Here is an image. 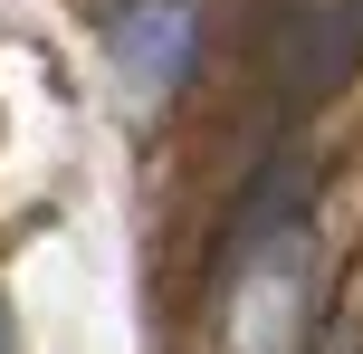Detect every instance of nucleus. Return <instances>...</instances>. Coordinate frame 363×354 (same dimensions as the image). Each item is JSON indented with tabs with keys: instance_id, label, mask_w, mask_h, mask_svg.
<instances>
[{
	"instance_id": "f257e3e1",
	"label": "nucleus",
	"mask_w": 363,
	"mask_h": 354,
	"mask_svg": "<svg viewBox=\"0 0 363 354\" xmlns=\"http://www.w3.org/2000/svg\"><path fill=\"white\" fill-rule=\"evenodd\" d=\"M296 306H306V249H296V230L239 240L230 249V354H287Z\"/></svg>"
},
{
	"instance_id": "f03ea898",
	"label": "nucleus",
	"mask_w": 363,
	"mask_h": 354,
	"mask_svg": "<svg viewBox=\"0 0 363 354\" xmlns=\"http://www.w3.org/2000/svg\"><path fill=\"white\" fill-rule=\"evenodd\" d=\"M354 67H363V0H287L277 48H268L277 96L287 106H325Z\"/></svg>"
},
{
	"instance_id": "7ed1b4c3",
	"label": "nucleus",
	"mask_w": 363,
	"mask_h": 354,
	"mask_svg": "<svg viewBox=\"0 0 363 354\" xmlns=\"http://www.w3.org/2000/svg\"><path fill=\"white\" fill-rule=\"evenodd\" d=\"M182 57H191V10H182V0H134V10L115 19V77H125L134 96H163L182 77Z\"/></svg>"
},
{
	"instance_id": "20e7f679",
	"label": "nucleus",
	"mask_w": 363,
	"mask_h": 354,
	"mask_svg": "<svg viewBox=\"0 0 363 354\" xmlns=\"http://www.w3.org/2000/svg\"><path fill=\"white\" fill-rule=\"evenodd\" d=\"M0 354H10V316H0Z\"/></svg>"
}]
</instances>
